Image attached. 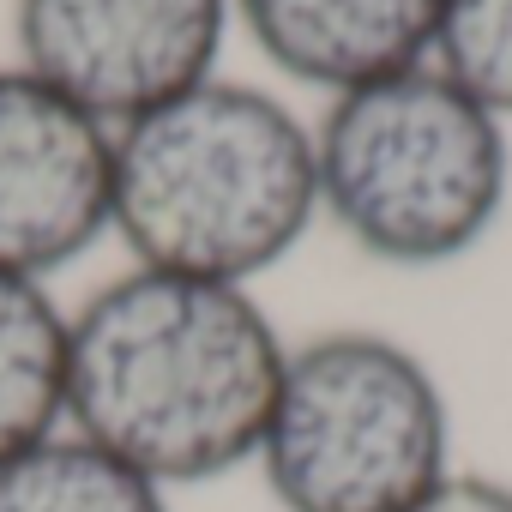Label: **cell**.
<instances>
[{
  "label": "cell",
  "mask_w": 512,
  "mask_h": 512,
  "mask_svg": "<svg viewBox=\"0 0 512 512\" xmlns=\"http://www.w3.org/2000/svg\"><path fill=\"white\" fill-rule=\"evenodd\" d=\"M428 67H440L494 121H512V0H446Z\"/></svg>",
  "instance_id": "cell-10"
},
{
  "label": "cell",
  "mask_w": 512,
  "mask_h": 512,
  "mask_svg": "<svg viewBox=\"0 0 512 512\" xmlns=\"http://www.w3.org/2000/svg\"><path fill=\"white\" fill-rule=\"evenodd\" d=\"M67 422V314L43 278L0 272V464Z\"/></svg>",
  "instance_id": "cell-8"
},
{
  "label": "cell",
  "mask_w": 512,
  "mask_h": 512,
  "mask_svg": "<svg viewBox=\"0 0 512 512\" xmlns=\"http://www.w3.org/2000/svg\"><path fill=\"white\" fill-rule=\"evenodd\" d=\"M320 211L386 266H446L470 253L506 205V133L440 67L332 97L320 133Z\"/></svg>",
  "instance_id": "cell-3"
},
{
  "label": "cell",
  "mask_w": 512,
  "mask_h": 512,
  "mask_svg": "<svg viewBox=\"0 0 512 512\" xmlns=\"http://www.w3.org/2000/svg\"><path fill=\"white\" fill-rule=\"evenodd\" d=\"M115 133L25 67H0V272L43 278L109 229Z\"/></svg>",
  "instance_id": "cell-6"
},
{
  "label": "cell",
  "mask_w": 512,
  "mask_h": 512,
  "mask_svg": "<svg viewBox=\"0 0 512 512\" xmlns=\"http://www.w3.org/2000/svg\"><path fill=\"white\" fill-rule=\"evenodd\" d=\"M284 338L241 284L133 266L67 320V422L157 488L260 458Z\"/></svg>",
  "instance_id": "cell-1"
},
{
  "label": "cell",
  "mask_w": 512,
  "mask_h": 512,
  "mask_svg": "<svg viewBox=\"0 0 512 512\" xmlns=\"http://www.w3.org/2000/svg\"><path fill=\"white\" fill-rule=\"evenodd\" d=\"M0 512H169V488L79 434H55L0 464Z\"/></svg>",
  "instance_id": "cell-9"
},
{
  "label": "cell",
  "mask_w": 512,
  "mask_h": 512,
  "mask_svg": "<svg viewBox=\"0 0 512 512\" xmlns=\"http://www.w3.org/2000/svg\"><path fill=\"white\" fill-rule=\"evenodd\" d=\"M446 0H229L260 55L332 97L422 67Z\"/></svg>",
  "instance_id": "cell-7"
},
{
  "label": "cell",
  "mask_w": 512,
  "mask_h": 512,
  "mask_svg": "<svg viewBox=\"0 0 512 512\" xmlns=\"http://www.w3.org/2000/svg\"><path fill=\"white\" fill-rule=\"evenodd\" d=\"M314 211V133L260 85L205 79L115 127L109 229L145 272L247 284L290 260Z\"/></svg>",
  "instance_id": "cell-2"
},
{
  "label": "cell",
  "mask_w": 512,
  "mask_h": 512,
  "mask_svg": "<svg viewBox=\"0 0 512 512\" xmlns=\"http://www.w3.org/2000/svg\"><path fill=\"white\" fill-rule=\"evenodd\" d=\"M229 0H19V67L109 133L217 79Z\"/></svg>",
  "instance_id": "cell-5"
},
{
  "label": "cell",
  "mask_w": 512,
  "mask_h": 512,
  "mask_svg": "<svg viewBox=\"0 0 512 512\" xmlns=\"http://www.w3.org/2000/svg\"><path fill=\"white\" fill-rule=\"evenodd\" d=\"M253 464L284 512H410L452 476L446 392L386 332H320L284 356Z\"/></svg>",
  "instance_id": "cell-4"
},
{
  "label": "cell",
  "mask_w": 512,
  "mask_h": 512,
  "mask_svg": "<svg viewBox=\"0 0 512 512\" xmlns=\"http://www.w3.org/2000/svg\"><path fill=\"white\" fill-rule=\"evenodd\" d=\"M410 512H512V482L500 476H476V470H452L434 494H422Z\"/></svg>",
  "instance_id": "cell-11"
}]
</instances>
